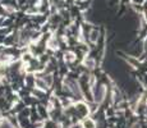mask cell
I'll return each instance as SVG.
<instances>
[{"label": "cell", "instance_id": "6da1fadb", "mask_svg": "<svg viewBox=\"0 0 147 128\" xmlns=\"http://www.w3.org/2000/svg\"><path fill=\"white\" fill-rule=\"evenodd\" d=\"M64 86H65L67 91H69L76 99H82L83 98V92H82V89H81V85L78 83L76 79H70V78H67L64 81Z\"/></svg>", "mask_w": 147, "mask_h": 128}, {"label": "cell", "instance_id": "7a4b0ae2", "mask_svg": "<svg viewBox=\"0 0 147 128\" xmlns=\"http://www.w3.org/2000/svg\"><path fill=\"white\" fill-rule=\"evenodd\" d=\"M92 96L96 104H100L104 101V99L106 98V87L105 86H97L95 85L92 87Z\"/></svg>", "mask_w": 147, "mask_h": 128}, {"label": "cell", "instance_id": "3957f363", "mask_svg": "<svg viewBox=\"0 0 147 128\" xmlns=\"http://www.w3.org/2000/svg\"><path fill=\"white\" fill-rule=\"evenodd\" d=\"M82 127L83 128H96V122L94 119L86 116V118L83 119V122H82Z\"/></svg>", "mask_w": 147, "mask_h": 128}, {"label": "cell", "instance_id": "277c9868", "mask_svg": "<svg viewBox=\"0 0 147 128\" xmlns=\"http://www.w3.org/2000/svg\"><path fill=\"white\" fill-rule=\"evenodd\" d=\"M47 46H49L51 50H58L59 49V44H58V41H56V37L49 39V41H47Z\"/></svg>", "mask_w": 147, "mask_h": 128}, {"label": "cell", "instance_id": "5b68a950", "mask_svg": "<svg viewBox=\"0 0 147 128\" xmlns=\"http://www.w3.org/2000/svg\"><path fill=\"white\" fill-rule=\"evenodd\" d=\"M42 77V79H44L45 82H46V85L49 87H51L53 86V83H54V77H53V74H44V76H41Z\"/></svg>", "mask_w": 147, "mask_h": 128}, {"label": "cell", "instance_id": "8992f818", "mask_svg": "<svg viewBox=\"0 0 147 128\" xmlns=\"http://www.w3.org/2000/svg\"><path fill=\"white\" fill-rule=\"evenodd\" d=\"M88 39L91 40L92 42H96V41H97V39H98V31L94 28V30H92L91 32L88 33Z\"/></svg>", "mask_w": 147, "mask_h": 128}, {"label": "cell", "instance_id": "52a82bcc", "mask_svg": "<svg viewBox=\"0 0 147 128\" xmlns=\"http://www.w3.org/2000/svg\"><path fill=\"white\" fill-rule=\"evenodd\" d=\"M65 60L67 62H70V63H72V62H74L76 60V55L73 53H65Z\"/></svg>", "mask_w": 147, "mask_h": 128}]
</instances>
